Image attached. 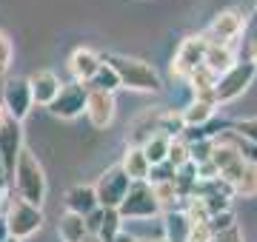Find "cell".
I'll return each instance as SVG.
<instances>
[{
	"mask_svg": "<svg viewBox=\"0 0 257 242\" xmlns=\"http://www.w3.org/2000/svg\"><path fill=\"white\" fill-rule=\"evenodd\" d=\"M103 63H109L120 77V86L123 88H132V92H143V94H157L163 88V80L157 74V68L146 60H138V57H126V54H106Z\"/></svg>",
	"mask_w": 257,
	"mask_h": 242,
	"instance_id": "7a4b0ae2",
	"label": "cell"
},
{
	"mask_svg": "<svg viewBox=\"0 0 257 242\" xmlns=\"http://www.w3.org/2000/svg\"><path fill=\"white\" fill-rule=\"evenodd\" d=\"M117 214L123 216V222H128V220H155V216H163V208H160L149 182H132Z\"/></svg>",
	"mask_w": 257,
	"mask_h": 242,
	"instance_id": "5b68a950",
	"label": "cell"
},
{
	"mask_svg": "<svg viewBox=\"0 0 257 242\" xmlns=\"http://www.w3.org/2000/svg\"><path fill=\"white\" fill-rule=\"evenodd\" d=\"M186 131V120H183V112H160L157 114V134H166V137H183Z\"/></svg>",
	"mask_w": 257,
	"mask_h": 242,
	"instance_id": "cb8c5ba5",
	"label": "cell"
},
{
	"mask_svg": "<svg viewBox=\"0 0 257 242\" xmlns=\"http://www.w3.org/2000/svg\"><path fill=\"white\" fill-rule=\"evenodd\" d=\"M0 102H3L6 114H9L15 122L26 120L29 112H32V106H35L29 77L26 80H23V77H12V80H6V83H3V92H0Z\"/></svg>",
	"mask_w": 257,
	"mask_h": 242,
	"instance_id": "9c48e42d",
	"label": "cell"
},
{
	"mask_svg": "<svg viewBox=\"0 0 257 242\" xmlns=\"http://www.w3.org/2000/svg\"><path fill=\"white\" fill-rule=\"evenodd\" d=\"M86 220V228H89V234L92 236H97V231H100V222H103V208H94L89 216H83Z\"/></svg>",
	"mask_w": 257,
	"mask_h": 242,
	"instance_id": "d6a6232c",
	"label": "cell"
},
{
	"mask_svg": "<svg viewBox=\"0 0 257 242\" xmlns=\"http://www.w3.org/2000/svg\"><path fill=\"white\" fill-rule=\"evenodd\" d=\"M111 242H138V236H135V234H128V231H120Z\"/></svg>",
	"mask_w": 257,
	"mask_h": 242,
	"instance_id": "e575fe53",
	"label": "cell"
},
{
	"mask_svg": "<svg viewBox=\"0 0 257 242\" xmlns=\"http://www.w3.org/2000/svg\"><path fill=\"white\" fill-rule=\"evenodd\" d=\"M23 122L9 120L3 128H0V166H3V174L12 182L15 177V166H18L20 154H23Z\"/></svg>",
	"mask_w": 257,
	"mask_h": 242,
	"instance_id": "8fae6325",
	"label": "cell"
},
{
	"mask_svg": "<svg viewBox=\"0 0 257 242\" xmlns=\"http://www.w3.org/2000/svg\"><path fill=\"white\" fill-rule=\"evenodd\" d=\"M217 106L214 102H206V100H192L189 106L183 108V120H186V128H203L206 122L214 117Z\"/></svg>",
	"mask_w": 257,
	"mask_h": 242,
	"instance_id": "ffe728a7",
	"label": "cell"
},
{
	"mask_svg": "<svg viewBox=\"0 0 257 242\" xmlns=\"http://www.w3.org/2000/svg\"><path fill=\"white\" fill-rule=\"evenodd\" d=\"M234 63H237V57H234L231 46H214V43H209V48H206V66H209L217 77L226 74Z\"/></svg>",
	"mask_w": 257,
	"mask_h": 242,
	"instance_id": "44dd1931",
	"label": "cell"
},
{
	"mask_svg": "<svg viewBox=\"0 0 257 242\" xmlns=\"http://www.w3.org/2000/svg\"><path fill=\"white\" fill-rule=\"evenodd\" d=\"M12 186H15V196H20L23 202L35 205V208H43L46 194H49L46 171H43L40 160H37L29 148H23V154H20V160H18V166H15Z\"/></svg>",
	"mask_w": 257,
	"mask_h": 242,
	"instance_id": "6da1fadb",
	"label": "cell"
},
{
	"mask_svg": "<svg viewBox=\"0 0 257 242\" xmlns=\"http://www.w3.org/2000/svg\"><path fill=\"white\" fill-rule=\"evenodd\" d=\"M86 100H89V86L72 80V83H63L60 94L49 106V112L60 120H77L80 114H86Z\"/></svg>",
	"mask_w": 257,
	"mask_h": 242,
	"instance_id": "30bf717a",
	"label": "cell"
},
{
	"mask_svg": "<svg viewBox=\"0 0 257 242\" xmlns=\"http://www.w3.org/2000/svg\"><path fill=\"white\" fill-rule=\"evenodd\" d=\"M128 188H132V180L126 177V171L120 166L106 168L97 182H94V194H97V205L100 208H120V202L126 200Z\"/></svg>",
	"mask_w": 257,
	"mask_h": 242,
	"instance_id": "52a82bcc",
	"label": "cell"
},
{
	"mask_svg": "<svg viewBox=\"0 0 257 242\" xmlns=\"http://www.w3.org/2000/svg\"><path fill=\"white\" fill-rule=\"evenodd\" d=\"M9 240V225H6V216H0V242Z\"/></svg>",
	"mask_w": 257,
	"mask_h": 242,
	"instance_id": "d590c367",
	"label": "cell"
},
{
	"mask_svg": "<svg viewBox=\"0 0 257 242\" xmlns=\"http://www.w3.org/2000/svg\"><path fill=\"white\" fill-rule=\"evenodd\" d=\"M209 228L214 236H220V234L231 231V228H237V216H234V211H223V214H214L209 220Z\"/></svg>",
	"mask_w": 257,
	"mask_h": 242,
	"instance_id": "f546056e",
	"label": "cell"
},
{
	"mask_svg": "<svg viewBox=\"0 0 257 242\" xmlns=\"http://www.w3.org/2000/svg\"><path fill=\"white\" fill-rule=\"evenodd\" d=\"M206 48H209V40L203 38V34H189V38L180 43V48L175 52L172 74L180 77V80H189L192 72H197V68L206 63Z\"/></svg>",
	"mask_w": 257,
	"mask_h": 242,
	"instance_id": "ba28073f",
	"label": "cell"
},
{
	"mask_svg": "<svg viewBox=\"0 0 257 242\" xmlns=\"http://www.w3.org/2000/svg\"><path fill=\"white\" fill-rule=\"evenodd\" d=\"M97 205V194H94V186H72L66 191V211L77 216H89Z\"/></svg>",
	"mask_w": 257,
	"mask_h": 242,
	"instance_id": "9a60e30c",
	"label": "cell"
},
{
	"mask_svg": "<svg viewBox=\"0 0 257 242\" xmlns=\"http://www.w3.org/2000/svg\"><path fill=\"white\" fill-rule=\"evenodd\" d=\"M89 88H94V92H109V94H114L117 88H123V86H120L117 72H114V68H111L109 63H103V66H100V72H97V74L92 77Z\"/></svg>",
	"mask_w": 257,
	"mask_h": 242,
	"instance_id": "d4e9b609",
	"label": "cell"
},
{
	"mask_svg": "<svg viewBox=\"0 0 257 242\" xmlns=\"http://www.w3.org/2000/svg\"><path fill=\"white\" fill-rule=\"evenodd\" d=\"M3 216H6V225H9V236L18 242L35 236L43 228V208H35V205L23 202L20 196H12Z\"/></svg>",
	"mask_w": 257,
	"mask_h": 242,
	"instance_id": "3957f363",
	"label": "cell"
},
{
	"mask_svg": "<svg viewBox=\"0 0 257 242\" xmlns=\"http://www.w3.org/2000/svg\"><path fill=\"white\" fill-rule=\"evenodd\" d=\"M29 86H32V100H35V106H43V108H49L55 102V97L60 94V88H63L60 77L55 72H49V68L35 72V74L29 77Z\"/></svg>",
	"mask_w": 257,
	"mask_h": 242,
	"instance_id": "5bb4252c",
	"label": "cell"
},
{
	"mask_svg": "<svg viewBox=\"0 0 257 242\" xmlns=\"http://www.w3.org/2000/svg\"><path fill=\"white\" fill-rule=\"evenodd\" d=\"M120 231H123V216L117 214V208H103V222H100V231H97V240L111 242Z\"/></svg>",
	"mask_w": 257,
	"mask_h": 242,
	"instance_id": "484cf974",
	"label": "cell"
},
{
	"mask_svg": "<svg viewBox=\"0 0 257 242\" xmlns=\"http://www.w3.org/2000/svg\"><path fill=\"white\" fill-rule=\"evenodd\" d=\"M152 186V191H155L157 202H160V208L166 211H177V205L183 202V196H180V191H177L175 180H163V182H149Z\"/></svg>",
	"mask_w": 257,
	"mask_h": 242,
	"instance_id": "603a6c76",
	"label": "cell"
},
{
	"mask_svg": "<svg viewBox=\"0 0 257 242\" xmlns=\"http://www.w3.org/2000/svg\"><path fill=\"white\" fill-rule=\"evenodd\" d=\"M234 196H246V200L257 196V162H246L240 180L234 182Z\"/></svg>",
	"mask_w": 257,
	"mask_h": 242,
	"instance_id": "4316f807",
	"label": "cell"
},
{
	"mask_svg": "<svg viewBox=\"0 0 257 242\" xmlns=\"http://www.w3.org/2000/svg\"><path fill=\"white\" fill-rule=\"evenodd\" d=\"M152 242H166V240H163V236H160V240H152Z\"/></svg>",
	"mask_w": 257,
	"mask_h": 242,
	"instance_id": "ab89813d",
	"label": "cell"
},
{
	"mask_svg": "<svg viewBox=\"0 0 257 242\" xmlns=\"http://www.w3.org/2000/svg\"><path fill=\"white\" fill-rule=\"evenodd\" d=\"M57 234H60V242H83L89 236V228H86V220L77 214H69L66 211L57 222Z\"/></svg>",
	"mask_w": 257,
	"mask_h": 242,
	"instance_id": "d6986e66",
	"label": "cell"
},
{
	"mask_svg": "<svg viewBox=\"0 0 257 242\" xmlns=\"http://www.w3.org/2000/svg\"><path fill=\"white\" fill-rule=\"evenodd\" d=\"M169 146H172V137H166V134H155L152 140H146L140 148L146 154L149 166L157 168V166H166L169 162Z\"/></svg>",
	"mask_w": 257,
	"mask_h": 242,
	"instance_id": "7402d4cb",
	"label": "cell"
},
{
	"mask_svg": "<svg viewBox=\"0 0 257 242\" xmlns=\"http://www.w3.org/2000/svg\"><path fill=\"white\" fill-rule=\"evenodd\" d=\"M6 242H18V240H12V236H9V240H6Z\"/></svg>",
	"mask_w": 257,
	"mask_h": 242,
	"instance_id": "60d3db41",
	"label": "cell"
},
{
	"mask_svg": "<svg viewBox=\"0 0 257 242\" xmlns=\"http://www.w3.org/2000/svg\"><path fill=\"white\" fill-rule=\"evenodd\" d=\"M211 242H243V234H240V225L231 228V231L220 234V236H211Z\"/></svg>",
	"mask_w": 257,
	"mask_h": 242,
	"instance_id": "836d02e7",
	"label": "cell"
},
{
	"mask_svg": "<svg viewBox=\"0 0 257 242\" xmlns=\"http://www.w3.org/2000/svg\"><path fill=\"white\" fill-rule=\"evenodd\" d=\"M12 60H15V43H12V38L0 28V77L9 74Z\"/></svg>",
	"mask_w": 257,
	"mask_h": 242,
	"instance_id": "f1b7e54d",
	"label": "cell"
},
{
	"mask_svg": "<svg viewBox=\"0 0 257 242\" xmlns=\"http://www.w3.org/2000/svg\"><path fill=\"white\" fill-rule=\"evenodd\" d=\"M189 162H192L189 142H186L183 137H175V140H172V146H169V166L175 168V171H180V168H186Z\"/></svg>",
	"mask_w": 257,
	"mask_h": 242,
	"instance_id": "83f0119b",
	"label": "cell"
},
{
	"mask_svg": "<svg viewBox=\"0 0 257 242\" xmlns=\"http://www.w3.org/2000/svg\"><path fill=\"white\" fill-rule=\"evenodd\" d=\"M248 60H251V63L257 66V40L251 43V52H248Z\"/></svg>",
	"mask_w": 257,
	"mask_h": 242,
	"instance_id": "74e56055",
	"label": "cell"
},
{
	"mask_svg": "<svg viewBox=\"0 0 257 242\" xmlns=\"http://www.w3.org/2000/svg\"><path fill=\"white\" fill-rule=\"evenodd\" d=\"M189 231H192V222L183 214V208L163 214V240L166 242H189Z\"/></svg>",
	"mask_w": 257,
	"mask_h": 242,
	"instance_id": "ac0fdd59",
	"label": "cell"
},
{
	"mask_svg": "<svg viewBox=\"0 0 257 242\" xmlns=\"http://www.w3.org/2000/svg\"><path fill=\"white\" fill-rule=\"evenodd\" d=\"M100 66H103V57L97 54L94 48H89V46L74 48L72 54H69V72H72L74 83L89 86L92 83V77L100 72Z\"/></svg>",
	"mask_w": 257,
	"mask_h": 242,
	"instance_id": "4fadbf2b",
	"label": "cell"
},
{
	"mask_svg": "<svg viewBox=\"0 0 257 242\" xmlns=\"http://www.w3.org/2000/svg\"><path fill=\"white\" fill-rule=\"evenodd\" d=\"M83 242H100V240H97V236H92V234H89V236H86V240H83Z\"/></svg>",
	"mask_w": 257,
	"mask_h": 242,
	"instance_id": "f35d334b",
	"label": "cell"
},
{
	"mask_svg": "<svg viewBox=\"0 0 257 242\" xmlns=\"http://www.w3.org/2000/svg\"><path fill=\"white\" fill-rule=\"evenodd\" d=\"M243 28H246V12L231 6V9H223L214 14L211 26L203 32V38L214 46H231L243 34Z\"/></svg>",
	"mask_w": 257,
	"mask_h": 242,
	"instance_id": "8992f818",
	"label": "cell"
},
{
	"mask_svg": "<svg viewBox=\"0 0 257 242\" xmlns=\"http://www.w3.org/2000/svg\"><path fill=\"white\" fill-rule=\"evenodd\" d=\"M254 3H257V0H254Z\"/></svg>",
	"mask_w": 257,
	"mask_h": 242,
	"instance_id": "7bdbcfd3",
	"label": "cell"
},
{
	"mask_svg": "<svg viewBox=\"0 0 257 242\" xmlns=\"http://www.w3.org/2000/svg\"><path fill=\"white\" fill-rule=\"evenodd\" d=\"M120 168L126 171V177L132 182H149V174H152V166H149V160L140 146H126L123 160H120Z\"/></svg>",
	"mask_w": 257,
	"mask_h": 242,
	"instance_id": "2e32d148",
	"label": "cell"
},
{
	"mask_svg": "<svg viewBox=\"0 0 257 242\" xmlns=\"http://www.w3.org/2000/svg\"><path fill=\"white\" fill-rule=\"evenodd\" d=\"M138 242H152V240H138Z\"/></svg>",
	"mask_w": 257,
	"mask_h": 242,
	"instance_id": "b9f144b4",
	"label": "cell"
},
{
	"mask_svg": "<svg viewBox=\"0 0 257 242\" xmlns=\"http://www.w3.org/2000/svg\"><path fill=\"white\" fill-rule=\"evenodd\" d=\"M114 114H117V102H114V94L109 92H94L89 88V100H86V117L94 128H109L114 122Z\"/></svg>",
	"mask_w": 257,
	"mask_h": 242,
	"instance_id": "7c38bea8",
	"label": "cell"
},
{
	"mask_svg": "<svg viewBox=\"0 0 257 242\" xmlns=\"http://www.w3.org/2000/svg\"><path fill=\"white\" fill-rule=\"evenodd\" d=\"M217 80H220V77L203 63L197 72H192V77H189L186 83L192 86L194 100H206V102H214V106H217V100H214V86H217Z\"/></svg>",
	"mask_w": 257,
	"mask_h": 242,
	"instance_id": "e0dca14e",
	"label": "cell"
},
{
	"mask_svg": "<svg viewBox=\"0 0 257 242\" xmlns=\"http://www.w3.org/2000/svg\"><path fill=\"white\" fill-rule=\"evenodd\" d=\"M211 228H209V222L206 225H192V231H189V242H211Z\"/></svg>",
	"mask_w": 257,
	"mask_h": 242,
	"instance_id": "1f68e13d",
	"label": "cell"
},
{
	"mask_svg": "<svg viewBox=\"0 0 257 242\" xmlns=\"http://www.w3.org/2000/svg\"><path fill=\"white\" fill-rule=\"evenodd\" d=\"M9 120H12V117L6 114V108H3V102H0V128H3V126H6Z\"/></svg>",
	"mask_w": 257,
	"mask_h": 242,
	"instance_id": "8d00e7d4",
	"label": "cell"
},
{
	"mask_svg": "<svg viewBox=\"0 0 257 242\" xmlns=\"http://www.w3.org/2000/svg\"><path fill=\"white\" fill-rule=\"evenodd\" d=\"M231 131H234V134H240L243 140H248V142H254V146H257V117L234 120V122H231Z\"/></svg>",
	"mask_w": 257,
	"mask_h": 242,
	"instance_id": "4dcf8cb0",
	"label": "cell"
},
{
	"mask_svg": "<svg viewBox=\"0 0 257 242\" xmlns=\"http://www.w3.org/2000/svg\"><path fill=\"white\" fill-rule=\"evenodd\" d=\"M254 77H257V66L251 63V60L234 63L226 74H220V80H217V86H214V100H217V108L234 102L237 97H243V92L254 83Z\"/></svg>",
	"mask_w": 257,
	"mask_h": 242,
	"instance_id": "277c9868",
	"label": "cell"
}]
</instances>
